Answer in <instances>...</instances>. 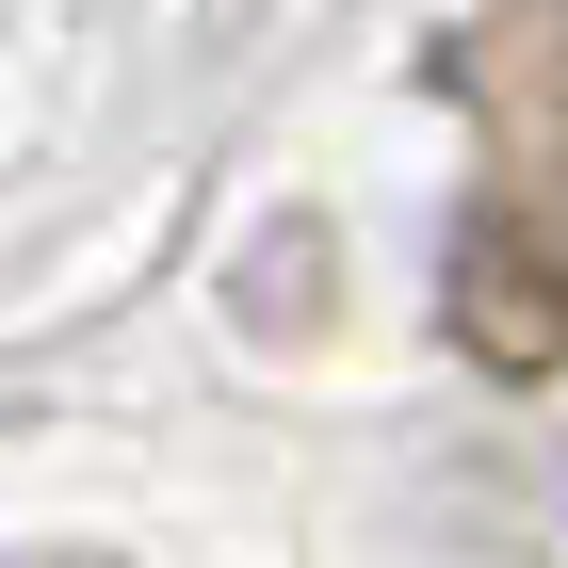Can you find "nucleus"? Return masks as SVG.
I'll list each match as a JSON object with an SVG mask.
<instances>
[{
  "label": "nucleus",
  "instance_id": "nucleus-1",
  "mask_svg": "<svg viewBox=\"0 0 568 568\" xmlns=\"http://www.w3.org/2000/svg\"><path fill=\"white\" fill-rule=\"evenodd\" d=\"M438 82L487 98V163H471V212H455V342L471 374L536 390L568 374V0H487V33L438 49Z\"/></svg>",
  "mask_w": 568,
  "mask_h": 568
}]
</instances>
